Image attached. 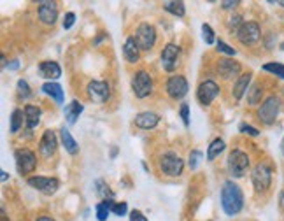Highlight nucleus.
<instances>
[{"mask_svg": "<svg viewBox=\"0 0 284 221\" xmlns=\"http://www.w3.org/2000/svg\"><path fill=\"white\" fill-rule=\"evenodd\" d=\"M221 207L226 216H237L244 207V193L233 181H224L221 188Z\"/></svg>", "mask_w": 284, "mask_h": 221, "instance_id": "nucleus-1", "label": "nucleus"}, {"mask_svg": "<svg viewBox=\"0 0 284 221\" xmlns=\"http://www.w3.org/2000/svg\"><path fill=\"white\" fill-rule=\"evenodd\" d=\"M226 167H228V172L232 177H242L249 169V157L240 149H233L228 155Z\"/></svg>", "mask_w": 284, "mask_h": 221, "instance_id": "nucleus-2", "label": "nucleus"}, {"mask_svg": "<svg viewBox=\"0 0 284 221\" xmlns=\"http://www.w3.org/2000/svg\"><path fill=\"white\" fill-rule=\"evenodd\" d=\"M133 39H135V42H137V46L140 48V51H149V49H151L153 46H155V42H156L155 27L149 25V23H140L139 27H137Z\"/></svg>", "mask_w": 284, "mask_h": 221, "instance_id": "nucleus-3", "label": "nucleus"}, {"mask_svg": "<svg viewBox=\"0 0 284 221\" xmlns=\"http://www.w3.org/2000/svg\"><path fill=\"white\" fill-rule=\"evenodd\" d=\"M160 169L165 176H170V177H177L183 174L184 169V161L181 160L179 155L168 151V153H163L160 158Z\"/></svg>", "mask_w": 284, "mask_h": 221, "instance_id": "nucleus-4", "label": "nucleus"}, {"mask_svg": "<svg viewBox=\"0 0 284 221\" xmlns=\"http://www.w3.org/2000/svg\"><path fill=\"white\" fill-rule=\"evenodd\" d=\"M14 160H16V169L18 172L23 176V174H30L35 170L37 167V157L33 153L32 149L28 148H21V149H16V153H14Z\"/></svg>", "mask_w": 284, "mask_h": 221, "instance_id": "nucleus-5", "label": "nucleus"}, {"mask_svg": "<svg viewBox=\"0 0 284 221\" xmlns=\"http://www.w3.org/2000/svg\"><path fill=\"white\" fill-rule=\"evenodd\" d=\"M279 109H281V104H279V98L276 95L268 96L267 100L261 104V107L258 109V118L263 125H274L277 120V114H279Z\"/></svg>", "mask_w": 284, "mask_h": 221, "instance_id": "nucleus-6", "label": "nucleus"}, {"mask_svg": "<svg viewBox=\"0 0 284 221\" xmlns=\"http://www.w3.org/2000/svg\"><path fill=\"white\" fill-rule=\"evenodd\" d=\"M132 90L137 98H146L153 92V77L146 70H139L132 77Z\"/></svg>", "mask_w": 284, "mask_h": 221, "instance_id": "nucleus-7", "label": "nucleus"}, {"mask_svg": "<svg viewBox=\"0 0 284 221\" xmlns=\"http://www.w3.org/2000/svg\"><path fill=\"white\" fill-rule=\"evenodd\" d=\"M251 179L252 186H254V189L258 193L267 191L270 188V183H272V170H270V167L267 163H258L254 167V170H252Z\"/></svg>", "mask_w": 284, "mask_h": 221, "instance_id": "nucleus-8", "label": "nucleus"}, {"mask_svg": "<svg viewBox=\"0 0 284 221\" xmlns=\"http://www.w3.org/2000/svg\"><path fill=\"white\" fill-rule=\"evenodd\" d=\"M235 35L244 46H251V44H256L258 40H260L261 29L256 21H244V25L240 27Z\"/></svg>", "mask_w": 284, "mask_h": 221, "instance_id": "nucleus-9", "label": "nucleus"}, {"mask_svg": "<svg viewBox=\"0 0 284 221\" xmlns=\"http://www.w3.org/2000/svg\"><path fill=\"white\" fill-rule=\"evenodd\" d=\"M28 185L35 188L37 191L44 195H55L60 188V181L56 177H44V176H32L28 177Z\"/></svg>", "mask_w": 284, "mask_h": 221, "instance_id": "nucleus-10", "label": "nucleus"}, {"mask_svg": "<svg viewBox=\"0 0 284 221\" xmlns=\"http://www.w3.org/2000/svg\"><path fill=\"white\" fill-rule=\"evenodd\" d=\"M165 90H167V95L170 96V98L181 100V98L186 96L189 86L184 76H172V77H168L167 85H165Z\"/></svg>", "mask_w": 284, "mask_h": 221, "instance_id": "nucleus-11", "label": "nucleus"}, {"mask_svg": "<svg viewBox=\"0 0 284 221\" xmlns=\"http://www.w3.org/2000/svg\"><path fill=\"white\" fill-rule=\"evenodd\" d=\"M86 92H88V96L96 104H104V102L109 100L111 96V86L105 81H92L88 86H86Z\"/></svg>", "mask_w": 284, "mask_h": 221, "instance_id": "nucleus-12", "label": "nucleus"}, {"mask_svg": "<svg viewBox=\"0 0 284 221\" xmlns=\"http://www.w3.org/2000/svg\"><path fill=\"white\" fill-rule=\"evenodd\" d=\"M218 95H220V86L211 79L204 81L196 90V98H198V102L202 105H211Z\"/></svg>", "mask_w": 284, "mask_h": 221, "instance_id": "nucleus-13", "label": "nucleus"}, {"mask_svg": "<svg viewBox=\"0 0 284 221\" xmlns=\"http://www.w3.org/2000/svg\"><path fill=\"white\" fill-rule=\"evenodd\" d=\"M179 55L181 48L176 44H167L161 51V67L167 70V72H174L179 65Z\"/></svg>", "mask_w": 284, "mask_h": 221, "instance_id": "nucleus-14", "label": "nucleus"}, {"mask_svg": "<svg viewBox=\"0 0 284 221\" xmlns=\"http://www.w3.org/2000/svg\"><path fill=\"white\" fill-rule=\"evenodd\" d=\"M39 20L44 25H55L58 20V5L56 2H39Z\"/></svg>", "mask_w": 284, "mask_h": 221, "instance_id": "nucleus-15", "label": "nucleus"}, {"mask_svg": "<svg viewBox=\"0 0 284 221\" xmlns=\"http://www.w3.org/2000/svg\"><path fill=\"white\" fill-rule=\"evenodd\" d=\"M56 148H58V139H56L55 132L51 130H46L42 139L39 142V151L44 158H49L56 153Z\"/></svg>", "mask_w": 284, "mask_h": 221, "instance_id": "nucleus-16", "label": "nucleus"}, {"mask_svg": "<svg viewBox=\"0 0 284 221\" xmlns=\"http://www.w3.org/2000/svg\"><path fill=\"white\" fill-rule=\"evenodd\" d=\"M218 72L223 79H232L240 74V63L232 58H221L218 63Z\"/></svg>", "mask_w": 284, "mask_h": 221, "instance_id": "nucleus-17", "label": "nucleus"}, {"mask_svg": "<svg viewBox=\"0 0 284 221\" xmlns=\"http://www.w3.org/2000/svg\"><path fill=\"white\" fill-rule=\"evenodd\" d=\"M158 123H160V116L156 113H151V111H144V113H139L135 116V125L139 126V128L151 130L155 128Z\"/></svg>", "mask_w": 284, "mask_h": 221, "instance_id": "nucleus-18", "label": "nucleus"}, {"mask_svg": "<svg viewBox=\"0 0 284 221\" xmlns=\"http://www.w3.org/2000/svg\"><path fill=\"white\" fill-rule=\"evenodd\" d=\"M23 113H25V125H27L28 130H33L39 126L40 123V116H42V111H40L37 105H25L23 109Z\"/></svg>", "mask_w": 284, "mask_h": 221, "instance_id": "nucleus-19", "label": "nucleus"}, {"mask_svg": "<svg viewBox=\"0 0 284 221\" xmlns=\"http://www.w3.org/2000/svg\"><path fill=\"white\" fill-rule=\"evenodd\" d=\"M39 74L40 77H44V79H58L62 76V67L56 62H51V60H46L39 65Z\"/></svg>", "mask_w": 284, "mask_h": 221, "instance_id": "nucleus-20", "label": "nucleus"}, {"mask_svg": "<svg viewBox=\"0 0 284 221\" xmlns=\"http://www.w3.org/2000/svg\"><path fill=\"white\" fill-rule=\"evenodd\" d=\"M123 57H125V60L128 62V63H137V62H139L140 48L137 46V42H135V39H133V37H128V39L125 40Z\"/></svg>", "mask_w": 284, "mask_h": 221, "instance_id": "nucleus-21", "label": "nucleus"}, {"mask_svg": "<svg viewBox=\"0 0 284 221\" xmlns=\"http://www.w3.org/2000/svg\"><path fill=\"white\" fill-rule=\"evenodd\" d=\"M83 111H84V107H83V104H81V102L72 100L70 104H67V107H65L63 113H65V120H67L68 125H76L77 118L83 114Z\"/></svg>", "mask_w": 284, "mask_h": 221, "instance_id": "nucleus-22", "label": "nucleus"}, {"mask_svg": "<svg viewBox=\"0 0 284 221\" xmlns=\"http://www.w3.org/2000/svg\"><path fill=\"white\" fill-rule=\"evenodd\" d=\"M42 92L46 93L48 96H51L53 100L56 102V104H63V90H62V86L58 85V83H53V81H48V83H44L42 85Z\"/></svg>", "mask_w": 284, "mask_h": 221, "instance_id": "nucleus-23", "label": "nucleus"}, {"mask_svg": "<svg viewBox=\"0 0 284 221\" xmlns=\"http://www.w3.org/2000/svg\"><path fill=\"white\" fill-rule=\"evenodd\" d=\"M249 85H251V74H242V76L237 79V83L233 85V98L240 100L244 93H248Z\"/></svg>", "mask_w": 284, "mask_h": 221, "instance_id": "nucleus-24", "label": "nucleus"}, {"mask_svg": "<svg viewBox=\"0 0 284 221\" xmlns=\"http://www.w3.org/2000/svg\"><path fill=\"white\" fill-rule=\"evenodd\" d=\"M60 137H62V144L65 146V149H67L70 155H77L79 153V144L76 142V139L72 137V133L68 132V128H62L60 130Z\"/></svg>", "mask_w": 284, "mask_h": 221, "instance_id": "nucleus-25", "label": "nucleus"}, {"mask_svg": "<svg viewBox=\"0 0 284 221\" xmlns=\"http://www.w3.org/2000/svg\"><path fill=\"white\" fill-rule=\"evenodd\" d=\"M163 9L167 12H170V14H174V16L177 18H183L184 14H186V5H184V2H177V0H170V2H163Z\"/></svg>", "mask_w": 284, "mask_h": 221, "instance_id": "nucleus-26", "label": "nucleus"}, {"mask_svg": "<svg viewBox=\"0 0 284 221\" xmlns=\"http://www.w3.org/2000/svg\"><path fill=\"white\" fill-rule=\"evenodd\" d=\"M224 148H226V146H224L223 139H214V141L211 142V146L207 148V160L209 161L216 160V158L224 151Z\"/></svg>", "mask_w": 284, "mask_h": 221, "instance_id": "nucleus-27", "label": "nucleus"}, {"mask_svg": "<svg viewBox=\"0 0 284 221\" xmlns=\"http://www.w3.org/2000/svg\"><path fill=\"white\" fill-rule=\"evenodd\" d=\"M23 121H25V113L21 111V109H14L11 114V125H9L11 133L20 132V128L23 126Z\"/></svg>", "mask_w": 284, "mask_h": 221, "instance_id": "nucleus-28", "label": "nucleus"}, {"mask_svg": "<svg viewBox=\"0 0 284 221\" xmlns=\"http://www.w3.org/2000/svg\"><path fill=\"white\" fill-rule=\"evenodd\" d=\"M261 96H263V90H261L260 85L249 86V90H248V102H249V105L260 104Z\"/></svg>", "mask_w": 284, "mask_h": 221, "instance_id": "nucleus-29", "label": "nucleus"}, {"mask_svg": "<svg viewBox=\"0 0 284 221\" xmlns=\"http://www.w3.org/2000/svg\"><path fill=\"white\" fill-rule=\"evenodd\" d=\"M112 204H114L112 200H102L100 204H96V220H98V221L107 220L109 213H111Z\"/></svg>", "mask_w": 284, "mask_h": 221, "instance_id": "nucleus-30", "label": "nucleus"}, {"mask_svg": "<svg viewBox=\"0 0 284 221\" xmlns=\"http://www.w3.org/2000/svg\"><path fill=\"white\" fill-rule=\"evenodd\" d=\"M263 70H267V72H270V74H274V76L284 79V65L283 63H276V62H272V63H265Z\"/></svg>", "mask_w": 284, "mask_h": 221, "instance_id": "nucleus-31", "label": "nucleus"}, {"mask_svg": "<svg viewBox=\"0 0 284 221\" xmlns=\"http://www.w3.org/2000/svg\"><path fill=\"white\" fill-rule=\"evenodd\" d=\"M96 193H98V195H100L104 200H112V197H114V193L109 189V186L105 185L102 179H98V181H96Z\"/></svg>", "mask_w": 284, "mask_h": 221, "instance_id": "nucleus-32", "label": "nucleus"}, {"mask_svg": "<svg viewBox=\"0 0 284 221\" xmlns=\"http://www.w3.org/2000/svg\"><path fill=\"white\" fill-rule=\"evenodd\" d=\"M202 37H204L205 44H209V46L214 44V42H218L216 35H214V30H212L211 25H207V23L202 25Z\"/></svg>", "mask_w": 284, "mask_h": 221, "instance_id": "nucleus-33", "label": "nucleus"}, {"mask_svg": "<svg viewBox=\"0 0 284 221\" xmlns=\"http://www.w3.org/2000/svg\"><path fill=\"white\" fill-rule=\"evenodd\" d=\"M18 95H20V98H23V100H27L28 96L32 95V92H30V86H28V83L25 79L18 81Z\"/></svg>", "mask_w": 284, "mask_h": 221, "instance_id": "nucleus-34", "label": "nucleus"}, {"mask_svg": "<svg viewBox=\"0 0 284 221\" xmlns=\"http://www.w3.org/2000/svg\"><path fill=\"white\" fill-rule=\"evenodd\" d=\"M126 211H128V204H126V202H114L111 207V213L114 214V216H125Z\"/></svg>", "mask_w": 284, "mask_h": 221, "instance_id": "nucleus-35", "label": "nucleus"}, {"mask_svg": "<svg viewBox=\"0 0 284 221\" xmlns=\"http://www.w3.org/2000/svg\"><path fill=\"white\" fill-rule=\"evenodd\" d=\"M202 158H204V155H202V151H191L189 153V160H188V165H189V169L191 170H195L198 165H200V161H202Z\"/></svg>", "mask_w": 284, "mask_h": 221, "instance_id": "nucleus-36", "label": "nucleus"}, {"mask_svg": "<svg viewBox=\"0 0 284 221\" xmlns=\"http://www.w3.org/2000/svg\"><path fill=\"white\" fill-rule=\"evenodd\" d=\"M226 25H228V29H230V30H233V32L237 33V32H239L240 27L244 25V21H242V16H240V14H235V16L230 18L228 23H226Z\"/></svg>", "mask_w": 284, "mask_h": 221, "instance_id": "nucleus-37", "label": "nucleus"}, {"mask_svg": "<svg viewBox=\"0 0 284 221\" xmlns=\"http://www.w3.org/2000/svg\"><path fill=\"white\" fill-rule=\"evenodd\" d=\"M216 46H218V51H221V53H224V55H228V57H235V49L232 48V46H228L224 40H218L216 42Z\"/></svg>", "mask_w": 284, "mask_h": 221, "instance_id": "nucleus-38", "label": "nucleus"}, {"mask_svg": "<svg viewBox=\"0 0 284 221\" xmlns=\"http://www.w3.org/2000/svg\"><path fill=\"white\" fill-rule=\"evenodd\" d=\"M239 130L242 133H246V135H251V137H258V135H260V130L254 128V126H251V125H248V123H242V125L239 126Z\"/></svg>", "mask_w": 284, "mask_h": 221, "instance_id": "nucleus-39", "label": "nucleus"}, {"mask_svg": "<svg viewBox=\"0 0 284 221\" xmlns=\"http://www.w3.org/2000/svg\"><path fill=\"white\" fill-rule=\"evenodd\" d=\"M181 118H183V123L184 126H189V105L184 102L183 105H181V111H179Z\"/></svg>", "mask_w": 284, "mask_h": 221, "instance_id": "nucleus-40", "label": "nucleus"}, {"mask_svg": "<svg viewBox=\"0 0 284 221\" xmlns=\"http://www.w3.org/2000/svg\"><path fill=\"white\" fill-rule=\"evenodd\" d=\"M76 23V14L74 12H67L63 18V29L68 30V29H72V25Z\"/></svg>", "mask_w": 284, "mask_h": 221, "instance_id": "nucleus-41", "label": "nucleus"}, {"mask_svg": "<svg viewBox=\"0 0 284 221\" xmlns=\"http://www.w3.org/2000/svg\"><path fill=\"white\" fill-rule=\"evenodd\" d=\"M130 221H148V218L140 213V211L133 209L132 213H130Z\"/></svg>", "mask_w": 284, "mask_h": 221, "instance_id": "nucleus-42", "label": "nucleus"}, {"mask_svg": "<svg viewBox=\"0 0 284 221\" xmlns=\"http://www.w3.org/2000/svg\"><path fill=\"white\" fill-rule=\"evenodd\" d=\"M239 4H240V0H223V2H220V5L223 9H233Z\"/></svg>", "mask_w": 284, "mask_h": 221, "instance_id": "nucleus-43", "label": "nucleus"}, {"mask_svg": "<svg viewBox=\"0 0 284 221\" xmlns=\"http://www.w3.org/2000/svg\"><path fill=\"white\" fill-rule=\"evenodd\" d=\"M7 67H9V70H16V68H20V62H18V60H12L11 63L7 65Z\"/></svg>", "mask_w": 284, "mask_h": 221, "instance_id": "nucleus-44", "label": "nucleus"}, {"mask_svg": "<svg viewBox=\"0 0 284 221\" xmlns=\"http://www.w3.org/2000/svg\"><path fill=\"white\" fill-rule=\"evenodd\" d=\"M37 221H55V220L49 216H40V218H37Z\"/></svg>", "mask_w": 284, "mask_h": 221, "instance_id": "nucleus-45", "label": "nucleus"}, {"mask_svg": "<svg viewBox=\"0 0 284 221\" xmlns=\"http://www.w3.org/2000/svg\"><path fill=\"white\" fill-rule=\"evenodd\" d=\"M0 174H2V176H0V179H2V181H7V172H5V170H2V172H0Z\"/></svg>", "mask_w": 284, "mask_h": 221, "instance_id": "nucleus-46", "label": "nucleus"}, {"mask_svg": "<svg viewBox=\"0 0 284 221\" xmlns=\"http://www.w3.org/2000/svg\"><path fill=\"white\" fill-rule=\"evenodd\" d=\"M116 155H118V148H112V153H111V157L114 158V157H116Z\"/></svg>", "mask_w": 284, "mask_h": 221, "instance_id": "nucleus-47", "label": "nucleus"}, {"mask_svg": "<svg viewBox=\"0 0 284 221\" xmlns=\"http://www.w3.org/2000/svg\"><path fill=\"white\" fill-rule=\"evenodd\" d=\"M277 4H279V5H283V7H284V0H281V2H277Z\"/></svg>", "mask_w": 284, "mask_h": 221, "instance_id": "nucleus-48", "label": "nucleus"}, {"mask_svg": "<svg viewBox=\"0 0 284 221\" xmlns=\"http://www.w3.org/2000/svg\"><path fill=\"white\" fill-rule=\"evenodd\" d=\"M281 148H283V153H284V139H283V144H281Z\"/></svg>", "mask_w": 284, "mask_h": 221, "instance_id": "nucleus-49", "label": "nucleus"}, {"mask_svg": "<svg viewBox=\"0 0 284 221\" xmlns=\"http://www.w3.org/2000/svg\"><path fill=\"white\" fill-rule=\"evenodd\" d=\"M2 221H5V218H2Z\"/></svg>", "mask_w": 284, "mask_h": 221, "instance_id": "nucleus-50", "label": "nucleus"}, {"mask_svg": "<svg viewBox=\"0 0 284 221\" xmlns=\"http://www.w3.org/2000/svg\"><path fill=\"white\" fill-rule=\"evenodd\" d=\"M283 92H284V90H283Z\"/></svg>", "mask_w": 284, "mask_h": 221, "instance_id": "nucleus-51", "label": "nucleus"}]
</instances>
